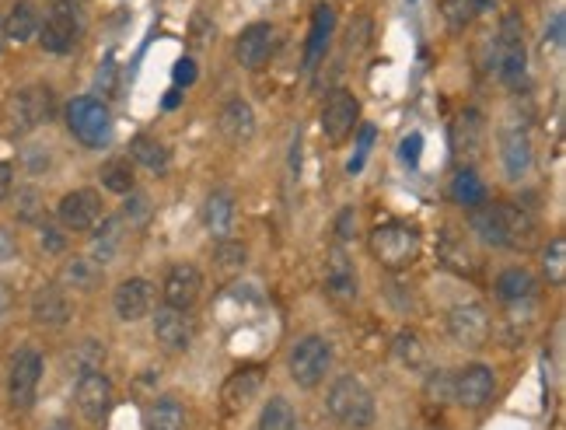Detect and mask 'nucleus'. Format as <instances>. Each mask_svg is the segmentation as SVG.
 Here are the masks:
<instances>
[{"label": "nucleus", "mask_w": 566, "mask_h": 430, "mask_svg": "<svg viewBox=\"0 0 566 430\" xmlns=\"http://www.w3.org/2000/svg\"><path fill=\"white\" fill-rule=\"evenodd\" d=\"M325 410H329V417L346 430H367L374 420H378V406H374L371 389H367L357 375H339L336 382L329 385Z\"/></svg>", "instance_id": "nucleus-1"}, {"label": "nucleus", "mask_w": 566, "mask_h": 430, "mask_svg": "<svg viewBox=\"0 0 566 430\" xmlns=\"http://www.w3.org/2000/svg\"><path fill=\"white\" fill-rule=\"evenodd\" d=\"M56 95L49 84H25L18 88L4 105V130L11 137H25V133L39 130L53 119Z\"/></svg>", "instance_id": "nucleus-2"}, {"label": "nucleus", "mask_w": 566, "mask_h": 430, "mask_svg": "<svg viewBox=\"0 0 566 430\" xmlns=\"http://www.w3.org/2000/svg\"><path fill=\"white\" fill-rule=\"evenodd\" d=\"M367 245H371V256L392 273L409 270V266L420 259V249H423L420 231L402 221L378 224V228L371 231V238H367Z\"/></svg>", "instance_id": "nucleus-3"}, {"label": "nucleus", "mask_w": 566, "mask_h": 430, "mask_svg": "<svg viewBox=\"0 0 566 430\" xmlns=\"http://www.w3.org/2000/svg\"><path fill=\"white\" fill-rule=\"evenodd\" d=\"M528 74V42L525 21L518 11H507L497 28V77L507 88H518Z\"/></svg>", "instance_id": "nucleus-4"}, {"label": "nucleus", "mask_w": 566, "mask_h": 430, "mask_svg": "<svg viewBox=\"0 0 566 430\" xmlns=\"http://www.w3.org/2000/svg\"><path fill=\"white\" fill-rule=\"evenodd\" d=\"M287 371L297 389H318L332 371V343L318 333L301 336L287 354Z\"/></svg>", "instance_id": "nucleus-5"}, {"label": "nucleus", "mask_w": 566, "mask_h": 430, "mask_svg": "<svg viewBox=\"0 0 566 430\" xmlns=\"http://www.w3.org/2000/svg\"><path fill=\"white\" fill-rule=\"evenodd\" d=\"M67 130L74 133L77 144L105 147L112 140V112L102 98L81 95L67 105Z\"/></svg>", "instance_id": "nucleus-6"}, {"label": "nucleus", "mask_w": 566, "mask_h": 430, "mask_svg": "<svg viewBox=\"0 0 566 430\" xmlns=\"http://www.w3.org/2000/svg\"><path fill=\"white\" fill-rule=\"evenodd\" d=\"M81 7L77 0H53V11L39 25V46L53 56H67L81 39Z\"/></svg>", "instance_id": "nucleus-7"}, {"label": "nucleus", "mask_w": 566, "mask_h": 430, "mask_svg": "<svg viewBox=\"0 0 566 430\" xmlns=\"http://www.w3.org/2000/svg\"><path fill=\"white\" fill-rule=\"evenodd\" d=\"M42 371L46 361L35 347H21L11 357V368H7V399L18 413L32 410L35 399H39V385H42Z\"/></svg>", "instance_id": "nucleus-8"}, {"label": "nucleus", "mask_w": 566, "mask_h": 430, "mask_svg": "<svg viewBox=\"0 0 566 430\" xmlns=\"http://www.w3.org/2000/svg\"><path fill=\"white\" fill-rule=\"evenodd\" d=\"M74 403L84 420L102 424L112 413V403H116V389H112L109 375H105V371H84V375H77Z\"/></svg>", "instance_id": "nucleus-9"}, {"label": "nucleus", "mask_w": 566, "mask_h": 430, "mask_svg": "<svg viewBox=\"0 0 566 430\" xmlns=\"http://www.w3.org/2000/svg\"><path fill=\"white\" fill-rule=\"evenodd\" d=\"M448 336L465 350H479L490 340V315L476 301H465L448 312Z\"/></svg>", "instance_id": "nucleus-10"}, {"label": "nucleus", "mask_w": 566, "mask_h": 430, "mask_svg": "<svg viewBox=\"0 0 566 430\" xmlns=\"http://www.w3.org/2000/svg\"><path fill=\"white\" fill-rule=\"evenodd\" d=\"M497 392V371L490 364H465L455 371V406L462 410H483Z\"/></svg>", "instance_id": "nucleus-11"}, {"label": "nucleus", "mask_w": 566, "mask_h": 430, "mask_svg": "<svg viewBox=\"0 0 566 430\" xmlns=\"http://www.w3.org/2000/svg\"><path fill=\"white\" fill-rule=\"evenodd\" d=\"M200 294H203V273L196 270L193 263L168 266L165 284H161V298H165V308H175V312H189V308L200 301Z\"/></svg>", "instance_id": "nucleus-12"}, {"label": "nucleus", "mask_w": 566, "mask_h": 430, "mask_svg": "<svg viewBox=\"0 0 566 430\" xmlns=\"http://www.w3.org/2000/svg\"><path fill=\"white\" fill-rule=\"evenodd\" d=\"M357 119H360V102L353 98V91L339 88L325 98L322 105V133L332 140V144H343L353 130H357Z\"/></svg>", "instance_id": "nucleus-13"}, {"label": "nucleus", "mask_w": 566, "mask_h": 430, "mask_svg": "<svg viewBox=\"0 0 566 430\" xmlns=\"http://www.w3.org/2000/svg\"><path fill=\"white\" fill-rule=\"evenodd\" d=\"M497 217H500V235H504V249L528 252L539 245V221L525 207H518V203H497Z\"/></svg>", "instance_id": "nucleus-14"}, {"label": "nucleus", "mask_w": 566, "mask_h": 430, "mask_svg": "<svg viewBox=\"0 0 566 430\" xmlns=\"http://www.w3.org/2000/svg\"><path fill=\"white\" fill-rule=\"evenodd\" d=\"M56 217H60L63 231H91L102 221V196L95 189H74L60 200Z\"/></svg>", "instance_id": "nucleus-15"}, {"label": "nucleus", "mask_w": 566, "mask_h": 430, "mask_svg": "<svg viewBox=\"0 0 566 430\" xmlns=\"http://www.w3.org/2000/svg\"><path fill=\"white\" fill-rule=\"evenodd\" d=\"M74 319V301L60 284H46L32 294V322L42 329H67Z\"/></svg>", "instance_id": "nucleus-16"}, {"label": "nucleus", "mask_w": 566, "mask_h": 430, "mask_svg": "<svg viewBox=\"0 0 566 430\" xmlns=\"http://www.w3.org/2000/svg\"><path fill=\"white\" fill-rule=\"evenodd\" d=\"M273 46H277V28L270 21H256V25L242 28V35L235 39V60L245 70H259L273 56Z\"/></svg>", "instance_id": "nucleus-17"}, {"label": "nucleus", "mask_w": 566, "mask_h": 430, "mask_svg": "<svg viewBox=\"0 0 566 430\" xmlns=\"http://www.w3.org/2000/svg\"><path fill=\"white\" fill-rule=\"evenodd\" d=\"M325 291H329V298L343 301V305L357 301V294H360L357 266H353V259L346 256L343 245L329 249V256H325Z\"/></svg>", "instance_id": "nucleus-18"}, {"label": "nucleus", "mask_w": 566, "mask_h": 430, "mask_svg": "<svg viewBox=\"0 0 566 430\" xmlns=\"http://www.w3.org/2000/svg\"><path fill=\"white\" fill-rule=\"evenodd\" d=\"M154 340H158V347L168 350V354H182V350L193 347L196 326L193 319H189V312L158 308V315H154Z\"/></svg>", "instance_id": "nucleus-19"}, {"label": "nucleus", "mask_w": 566, "mask_h": 430, "mask_svg": "<svg viewBox=\"0 0 566 430\" xmlns=\"http://www.w3.org/2000/svg\"><path fill=\"white\" fill-rule=\"evenodd\" d=\"M112 308L123 322H140L154 308V284L144 277H126L112 294Z\"/></svg>", "instance_id": "nucleus-20"}, {"label": "nucleus", "mask_w": 566, "mask_h": 430, "mask_svg": "<svg viewBox=\"0 0 566 430\" xmlns=\"http://www.w3.org/2000/svg\"><path fill=\"white\" fill-rule=\"evenodd\" d=\"M217 130H221V137L228 144H249L256 137V112H252V105L242 95L228 98L221 105V112H217Z\"/></svg>", "instance_id": "nucleus-21"}, {"label": "nucleus", "mask_w": 566, "mask_h": 430, "mask_svg": "<svg viewBox=\"0 0 566 430\" xmlns=\"http://www.w3.org/2000/svg\"><path fill=\"white\" fill-rule=\"evenodd\" d=\"M500 161H504V172L511 182H521L535 165V151H532V137H528L521 126H511L500 137Z\"/></svg>", "instance_id": "nucleus-22"}, {"label": "nucleus", "mask_w": 566, "mask_h": 430, "mask_svg": "<svg viewBox=\"0 0 566 430\" xmlns=\"http://www.w3.org/2000/svg\"><path fill=\"white\" fill-rule=\"evenodd\" d=\"M123 242H126V224L123 217H102V224H95V235H91V263L95 266H112L123 252Z\"/></svg>", "instance_id": "nucleus-23"}, {"label": "nucleus", "mask_w": 566, "mask_h": 430, "mask_svg": "<svg viewBox=\"0 0 566 430\" xmlns=\"http://www.w3.org/2000/svg\"><path fill=\"white\" fill-rule=\"evenodd\" d=\"M336 32V7L332 4H318L311 14V35H308V49H304V70H315L325 60V49L332 42Z\"/></svg>", "instance_id": "nucleus-24"}, {"label": "nucleus", "mask_w": 566, "mask_h": 430, "mask_svg": "<svg viewBox=\"0 0 566 430\" xmlns=\"http://www.w3.org/2000/svg\"><path fill=\"white\" fill-rule=\"evenodd\" d=\"M493 291H497V298L504 301V305H528V301H535V294H539V280H535V273L525 270V266H511V270H504L497 277Z\"/></svg>", "instance_id": "nucleus-25"}, {"label": "nucleus", "mask_w": 566, "mask_h": 430, "mask_svg": "<svg viewBox=\"0 0 566 430\" xmlns=\"http://www.w3.org/2000/svg\"><path fill=\"white\" fill-rule=\"evenodd\" d=\"M259 392H263V368H238L224 382L221 399L228 403V410H245L249 403H256Z\"/></svg>", "instance_id": "nucleus-26"}, {"label": "nucleus", "mask_w": 566, "mask_h": 430, "mask_svg": "<svg viewBox=\"0 0 566 430\" xmlns=\"http://www.w3.org/2000/svg\"><path fill=\"white\" fill-rule=\"evenodd\" d=\"M203 224H207V231L217 242L231 238V228H235V196H231L228 189H214V193L203 200Z\"/></svg>", "instance_id": "nucleus-27"}, {"label": "nucleus", "mask_w": 566, "mask_h": 430, "mask_svg": "<svg viewBox=\"0 0 566 430\" xmlns=\"http://www.w3.org/2000/svg\"><path fill=\"white\" fill-rule=\"evenodd\" d=\"M483 137H486V123L476 109H465L455 119V126H451V144H455L458 158H476L483 151Z\"/></svg>", "instance_id": "nucleus-28"}, {"label": "nucleus", "mask_w": 566, "mask_h": 430, "mask_svg": "<svg viewBox=\"0 0 566 430\" xmlns=\"http://www.w3.org/2000/svg\"><path fill=\"white\" fill-rule=\"evenodd\" d=\"M0 25H4V39H11V42H32L35 35H39L42 18H39V11H35L32 0H18V4L7 11V18L0 21Z\"/></svg>", "instance_id": "nucleus-29"}, {"label": "nucleus", "mask_w": 566, "mask_h": 430, "mask_svg": "<svg viewBox=\"0 0 566 430\" xmlns=\"http://www.w3.org/2000/svg\"><path fill=\"white\" fill-rule=\"evenodd\" d=\"M437 256H441V263L448 266V270L476 273V256H472L469 242H465L458 231H451V228L441 231V238H437Z\"/></svg>", "instance_id": "nucleus-30"}, {"label": "nucleus", "mask_w": 566, "mask_h": 430, "mask_svg": "<svg viewBox=\"0 0 566 430\" xmlns=\"http://www.w3.org/2000/svg\"><path fill=\"white\" fill-rule=\"evenodd\" d=\"M102 284V266H95L88 256H74L60 266L63 291H95Z\"/></svg>", "instance_id": "nucleus-31"}, {"label": "nucleus", "mask_w": 566, "mask_h": 430, "mask_svg": "<svg viewBox=\"0 0 566 430\" xmlns=\"http://www.w3.org/2000/svg\"><path fill=\"white\" fill-rule=\"evenodd\" d=\"M98 179H102V186L109 189V193L116 196H130L133 189H137V172H133V161L123 158V154H116V158H109L102 168H98Z\"/></svg>", "instance_id": "nucleus-32"}, {"label": "nucleus", "mask_w": 566, "mask_h": 430, "mask_svg": "<svg viewBox=\"0 0 566 430\" xmlns=\"http://www.w3.org/2000/svg\"><path fill=\"white\" fill-rule=\"evenodd\" d=\"M469 228L490 249H504V235H500V217H497V203H479L469 210Z\"/></svg>", "instance_id": "nucleus-33"}, {"label": "nucleus", "mask_w": 566, "mask_h": 430, "mask_svg": "<svg viewBox=\"0 0 566 430\" xmlns=\"http://www.w3.org/2000/svg\"><path fill=\"white\" fill-rule=\"evenodd\" d=\"M130 161L144 165L147 172H165V168L172 165V154H168V147L161 144L158 137L140 133V137H133V144H130Z\"/></svg>", "instance_id": "nucleus-34"}, {"label": "nucleus", "mask_w": 566, "mask_h": 430, "mask_svg": "<svg viewBox=\"0 0 566 430\" xmlns=\"http://www.w3.org/2000/svg\"><path fill=\"white\" fill-rule=\"evenodd\" d=\"M144 430H186V410L175 396H161L144 417Z\"/></svg>", "instance_id": "nucleus-35"}, {"label": "nucleus", "mask_w": 566, "mask_h": 430, "mask_svg": "<svg viewBox=\"0 0 566 430\" xmlns=\"http://www.w3.org/2000/svg\"><path fill=\"white\" fill-rule=\"evenodd\" d=\"M451 200H455L458 207H465V210L486 203V182L479 179L476 168H458L455 179H451Z\"/></svg>", "instance_id": "nucleus-36"}, {"label": "nucleus", "mask_w": 566, "mask_h": 430, "mask_svg": "<svg viewBox=\"0 0 566 430\" xmlns=\"http://www.w3.org/2000/svg\"><path fill=\"white\" fill-rule=\"evenodd\" d=\"M245 259H249V249H245L242 242H235V238H221L214 249V270L217 277L231 280L238 277V273L245 270Z\"/></svg>", "instance_id": "nucleus-37"}, {"label": "nucleus", "mask_w": 566, "mask_h": 430, "mask_svg": "<svg viewBox=\"0 0 566 430\" xmlns=\"http://www.w3.org/2000/svg\"><path fill=\"white\" fill-rule=\"evenodd\" d=\"M392 354H395V361H399L402 368H409V371H420L423 364H427V347H423V340L413 333V329H402V333H395Z\"/></svg>", "instance_id": "nucleus-38"}, {"label": "nucleus", "mask_w": 566, "mask_h": 430, "mask_svg": "<svg viewBox=\"0 0 566 430\" xmlns=\"http://www.w3.org/2000/svg\"><path fill=\"white\" fill-rule=\"evenodd\" d=\"M294 427H297L294 406H290L283 396H273L270 403L263 406V413H259L256 430H294Z\"/></svg>", "instance_id": "nucleus-39"}, {"label": "nucleus", "mask_w": 566, "mask_h": 430, "mask_svg": "<svg viewBox=\"0 0 566 430\" xmlns=\"http://www.w3.org/2000/svg\"><path fill=\"white\" fill-rule=\"evenodd\" d=\"M542 273L553 287H563L566 280V238L556 235L553 242L542 249Z\"/></svg>", "instance_id": "nucleus-40"}, {"label": "nucleus", "mask_w": 566, "mask_h": 430, "mask_svg": "<svg viewBox=\"0 0 566 430\" xmlns=\"http://www.w3.org/2000/svg\"><path fill=\"white\" fill-rule=\"evenodd\" d=\"M42 214H46V203H42V193L35 186H21L14 193V217L21 224H39Z\"/></svg>", "instance_id": "nucleus-41"}, {"label": "nucleus", "mask_w": 566, "mask_h": 430, "mask_svg": "<svg viewBox=\"0 0 566 430\" xmlns=\"http://www.w3.org/2000/svg\"><path fill=\"white\" fill-rule=\"evenodd\" d=\"M423 396L434 406L455 403V375H451V371H430L427 382H423Z\"/></svg>", "instance_id": "nucleus-42"}, {"label": "nucleus", "mask_w": 566, "mask_h": 430, "mask_svg": "<svg viewBox=\"0 0 566 430\" xmlns=\"http://www.w3.org/2000/svg\"><path fill=\"white\" fill-rule=\"evenodd\" d=\"M441 14H444V21H448V28L462 32V28H469L472 21H476L479 7H476V0H441Z\"/></svg>", "instance_id": "nucleus-43"}, {"label": "nucleus", "mask_w": 566, "mask_h": 430, "mask_svg": "<svg viewBox=\"0 0 566 430\" xmlns=\"http://www.w3.org/2000/svg\"><path fill=\"white\" fill-rule=\"evenodd\" d=\"M151 214H154V207H151V196L147 193H137L133 189L130 196H126V203H123V224H130V228H144L147 221H151Z\"/></svg>", "instance_id": "nucleus-44"}, {"label": "nucleus", "mask_w": 566, "mask_h": 430, "mask_svg": "<svg viewBox=\"0 0 566 430\" xmlns=\"http://www.w3.org/2000/svg\"><path fill=\"white\" fill-rule=\"evenodd\" d=\"M74 364H77V375H84V371H102V364H105V343L84 340L81 347H77V354H74Z\"/></svg>", "instance_id": "nucleus-45"}, {"label": "nucleus", "mask_w": 566, "mask_h": 430, "mask_svg": "<svg viewBox=\"0 0 566 430\" xmlns=\"http://www.w3.org/2000/svg\"><path fill=\"white\" fill-rule=\"evenodd\" d=\"M39 245L49 252V256H60V252L67 249V235H63V228H56V224H42Z\"/></svg>", "instance_id": "nucleus-46"}, {"label": "nucleus", "mask_w": 566, "mask_h": 430, "mask_svg": "<svg viewBox=\"0 0 566 430\" xmlns=\"http://www.w3.org/2000/svg\"><path fill=\"white\" fill-rule=\"evenodd\" d=\"M172 77H175V84H179V88H182V84H186V88H189V84H196V77H200V70H196V60L182 56V60L175 63Z\"/></svg>", "instance_id": "nucleus-47"}, {"label": "nucleus", "mask_w": 566, "mask_h": 430, "mask_svg": "<svg viewBox=\"0 0 566 430\" xmlns=\"http://www.w3.org/2000/svg\"><path fill=\"white\" fill-rule=\"evenodd\" d=\"M353 228H357V214H353V207H346L343 214L336 217V238H339V245L350 242V238H353Z\"/></svg>", "instance_id": "nucleus-48"}, {"label": "nucleus", "mask_w": 566, "mask_h": 430, "mask_svg": "<svg viewBox=\"0 0 566 430\" xmlns=\"http://www.w3.org/2000/svg\"><path fill=\"white\" fill-rule=\"evenodd\" d=\"M420 147H423L420 133H409V137L402 140V161H406V165H416V161H420Z\"/></svg>", "instance_id": "nucleus-49"}, {"label": "nucleus", "mask_w": 566, "mask_h": 430, "mask_svg": "<svg viewBox=\"0 0 566 430\" xmlns=\"http://www.w3.org/2000/svg\"><path fill=\"white\" fill-rule=\"evenodd\" d=\"M371 140H374V126H360V144H357V161H350V172L353 168L364 165L367 151H371Z\"/></svg>", "instance_id": "nucleus-50"}, {"label": "nucleus", "mask_w": 566, "mask_h": 430, "mask_svg": "<svg viewBox=\"0 0 566 430\" xmlns=\"http://www.w3.org/2000/svg\"><path fill=\"white\" fill-rule=\"evenodd\" d=\"M11 193H14V168L7 165V161H0V203Z\"/></svg>", "instance_id": "nucleus-51"}, {"label": "nucleus", "mask_w": 566, "mask_h": 430, "mask_svg": "<svg viewBox=\"0 0 566 430\" xmlns=\"http://www.w3.org/2000/svg\"><path fill=\"white\" fill-rule=\"evenodd\" d=\"M14 256H18V242L7 231H0V263H11Z\"/></svg>", "instance_id": "nucleus-52"}, {"label": "nucleus", "mask_w": 566, "mask_h": 430, "mask_svg": "<svg viewBox=\"0 0 566 430\" xmlns=\"http://www.w3.org/2000/svg\"><path fill=\"white\" fill-rule=\"evenodd\" d=\"M11 308H14V291H11V284H4V280H0V322L11 315Z\"/></svg>", "instance_id": "nucleus-53"}, {"label": "nucleus", "mask_w": 566, "mask_h": 430, "mask_svg": "<svg viewBox=\"0 0 566 430\" xmlns=\"http://www.w3.org/2000/svg\"><path fill=\"white\" fill-rule=\"evenodd\" d=\"M546 42H553V46H560L563 42V14H556L553 18V28H546Z\"/></svg>", "instance_id": "nucleus-54"}, {"label": "nucleus", "mask_w": 566, "mask_h": 430, "mask_svg": "<svg viewBox=\"0 0 566 430\" xmlns=\"http://www.w3.org/2000/svg\"><path fill=\"white\" fill-rule=\"evenodd\" d=\"M46 430H74V427H70V424H63V420H60V424H53V427H46Z\"/></svg>", "instance_id": "nucleus-55"}, {"label": "nucleus", "mask_w": 566, "mask_h": 430, "mask_svg": "<svg viewBox=\"0 0 566 430\" xmlns=\"http://www.w3.org/2000/svg\"><path fill=\"white\" fill-rule=\"evenodd\" d=\"M493 4V0H476V7H479V11H483V7H490Z\"/></svg>", "instance_id": "nucleus-56"}, {"label": "nucleus", "mask_w": 566, "mask_h": 430, "mask_svg": "<svg viewBox=\"0 0 566 430\" xmlns=\"http://www.w3.org/2000/svg\"><path fill=\"white\" fill-rule=\"evenodd\" d=\"M0 49H4V25H0Z\"/></svg>", "instance_id": "nucleus-57"}, {"label": "nucleus", "mask_w": 566, "mask_h": 430, "mask_svg": "<svg viewBox=\"0 0 566 430\" xmlns=\"http://www.w3.org/2000/svg\"><path fill=\"white\" fill-rule=\"evenodd\" d=\"M294 430H301V427H294Z\"/></svg>", "instance_id": "nucleus-58"}]
</instances>
